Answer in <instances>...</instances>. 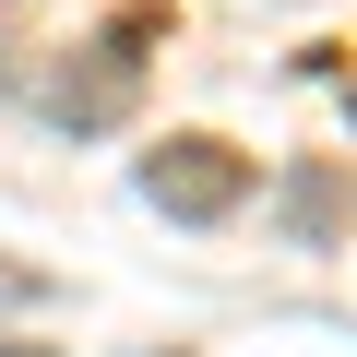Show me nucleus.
I'll return each mask as SVG.
<instances>
[{
    "label": "nucleus",
    "mask_w": 357,
    "mask_h": 357,
    "mask_svg": "<svg viewBox=\"0 0 357 357\" xmlns=\"http://www.w3.org/2000/svg\"><path fill=\"white\" fill-rule=\"evenodd\" d=\"M143 191L167 203V215H191V227H215V215H238L250 203V167L227 155V143H203V131H178L155 167H143Z\"/></svg>",
    "instance_id": "1"
}]
</instances>
